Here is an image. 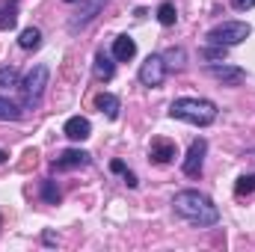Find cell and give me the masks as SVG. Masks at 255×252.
<instances>
[{
  "instance_id": "obj_1",
  "label": "cell",
  "mask_w": 255,
  "mask_h": 252,
  "mask_svg": "<svg viewBox=\"0 0 255 252\" xmlns=\"http://www.w3.org/2000/svg\"><path fill=\"white\" fill-rule=\"evenodd\" d=\"M172 208L181 220H187L190 226H199V229H208V226H217L220 223V208L199 190H181L175 193L172 199Z\"/></svg>"
},
{
  "instance_id": "obj_2",
  "label": "cell",
  "mask_w": 255,
  "mask_h": 252,
  "mask_svg": "<svg viewBox=\"0 0 255 252\" xmlns=\"http://www.w3.org/2000/svg\"><path fill=\"white\" fill-rule=\"evenodd\" d=\"M169 116L181 119V122H190L196 127H208L217 119V104L208 101V98H175L169 104Z\"/></svg>"
},
{
  "instance_id": "obj_3",
  "label": "cell",
  "mask_w": 255,
  "mask_h": 252,
  "mask_svg": "<svg viewBox=\"0 0 255 252\" xmlns=\"http://www.w3.org/2000/svg\"><path fill=\"white\" fill-rule=\"evenodd\" d=\"M48 80H51L48 65H33V68L27 71V77L18 83V89H21V107H24V110H33V107L42 104V95H45V89H48Z\"/></svg>"
},
{
  "instance_id": "obj_4",
  "label": "cell",
  "mask_w": 255,
  "mask_h": 252,
  "mask_svg": "<svg viewBox=\"0 0 255 252\" xmlns=\"http://www.w3.org/2000/svg\"><path fill=\"white\" fill-rule=\"evenodd\" d=\"M250 33H253V27L247 24V21H223V24H217L214 30H208V45H220V48H235V45H241V42H247L250 39Z\"/></svg>"
},
{
  "instance_id": "obj_5",
  "label": "cell",
  "mask_w": 255,
  "mask_h": 252,
  "mask_svg": "<svg viewBox=\"0 0 255 252\" xmlns=\"http://www.w3.org/2000/svg\"><path fill=\"white\" fill-rule=\"evenodd\" d=\"M163 80H166V63H163V57L160 54H148L145 63L139 65V83L148 86V89H157V86H163Z\"/></svg>"
},
{
  "instance_id": "obj_6",
  "label": "cell",
  "mask_w": 255,
  "mask_h": 252,
  "mask_svg": "<svg viewBox=\"0 0 255 252\" xmlns=\"http://www.w3.org/2000/svg\"><path fill=\"white\" fill-rule=\"evenodd\" d=\"M205 154H208V139L205 136H196L187 148V157H184V175L187 178H199L202 175V163H205Z\"/></svg>"
},
{
  "instance_id": "obj_7",
  "label": "cell",
  "mask_w": 255,
  "mask_h": 252,
  "mask_svg": "<svg viewBox=\"0 0 255 252\" xmlns=\"http://www.w3.org/2000/svg\"><path fill=\"white\" fill-rule=\"evenodd\" d=\"M77 3H80V6H77V12H74V15H71V21H68V30H71V33L83 30V27H86V24H89V21L104 9V3H107V0H77Z\"/></svg>"
},
{
  "instance_id": "obj_8",
  "label": "cell",
  "mask_w": 255,
  "mask_h": 252,
  "mask_svg": "<svg viewBox=\"0 0 255 252\" xmlns=\"http://www.w3.org/2000/svg\"><path fill=\"white\" fill-rule=\"evenodd\" d=\"M205 71H208L214 80H220L223 86H238V83H244V80H247V71H244V68L229 65L226 60H223V65H220V63H211Z\"/></svg>"
},
{
  "instance_id": "obj_9",
  "label": "cell",
  "mask_w": 255,
  "mask_h": 252,
  "mask_svg": "<svg viewBox=\"0 0 255 252\" xmlns=\"http://www.w3.org/2000/svg\"><path fill=\"white\" fill-rule=\"evenodd\" d=\"M80 166H89V151H83V148H65L63 154L54 160V169H57V172L80 169Z\"/></svg>"
},
{
  "instance_id": "obj_10",
  "label": "cell",
  "mask_w": 255,
  "mask_h": 252,
  "mask_svg": "<svg viewBox=\"0 0 255 252\" xmlns=\"http://www.w3.org/2000/svg\"><path fill=\"white\" fill-rule=\"evenodd\" d=\"M175 154H178V148H175V142L166 139V136H154L151 145H148V157H151L154 163H169V160H175Z\"/></svg>"
},
{
  "instance_id": "obj_11",
  "label": "cell",
  "mask_w": 255,
  "mask_h": 252,
  "mask_svg": "<svg viewBox=\"0 0 255 252\" xmlns=\"http://www.w3.org/2000/svg\"><path fill=\"white\" fill-rule=\"evenodd\" d=\"M63 133L68 139H74V142H83V139L92 136V125H89V119H83V116H71L63 125Z\"/></svg>"
},
{
  "instance_id": "obj_12",
  "label": "cell",
  "mask_w": 255,
  "mask_h": 252,
  "mask_svg": "<svg viewBox=\"0 0 255 252\" xmlns=\"http://www.w3.org/2000/svg\"><path fill=\"white\" fill-rule=\"evenodd\" d=\"M92 74H95V80H113V74H116L113 54L98 51V54H95V63H92Z\"/></svg>"
},
{
  "instance_id": "obj_13",
  "label": "cell",
  "mask_w": 255,
  "mask_h": 252,
  "mask_svg": "<svg viewBox=\"0 0 255 252\" xmlns=\"http://www.w3.org/2000/svg\"><path fill=\"white\" fill-rule=\"evenodd\" d=\"M136 57V42L130 39V36H116L113 39V60L116 63H128V60H133Z\"/></svg>"
},
{
  "instance_id": "obj_14",
  "label": "cell",
  "mask_w": 255,
  "mask_h": 252,
  "mask_svg": "<svg viewBox=\"0 0 255 252\" xmlns=\"http://www.w3.org/2000/svg\"><path fill=\"white\" fill-rule=\"evenodd\" d=\"M95 107H98L110 122H116V119H119V110H122V101H119L113 92H101V95H95Z\"/></svg>"
},
{
  "instance_id": "obj_15",
  "label": "cell",
  "mask_w": 255,
  "mask_h": 252,
  "mask_svg": "<svg viewBox=\"0 0 255 252\" xmlns=\"http://www.w3.org/2000/svg\"><path fill=\"white\" fill-rule=\"evenodd\" d=\"M15 21H18V3L15 0H6L0 6V30H12Z\"/></svg>"
},
{
  "instance_id": "obj_16",
  "label": "cell",
  "mask_w": 255,
  "mask_h": 252,
  "mask_svg": "<svg viewBox=\"0 0 255 252\" xmlns=\"http://www.w3.org/2000/svg\"><path fill=\"white\" fill-rule=\"evenodd\" d=\"M18 45H21L24 51H36V48L42 45V33H39L36 27H27V30H21V36H18Z\"/></svg>"
},
{
  "instance_id": "obj_17",
  "label": "cell",
  "mask_w": 255,
  "mask_h": 252,
  "mask_svg": "<svg viewBox=\"0 0 255 252\" xmlns=\"http://www.w3.org/2000/svg\"><path fill=\"white\" fill-rule=\"evenodd\" d=\"M18 119H21V104L0 95V122H18Z\"/></svg>"
},
{
  "instance_id": "obj_18",
  "label": "cell",
  "mask_w": 255,
  "mask_h": 252,
  "mask_svg": "<svg viewBox=\"0 0 255 252\" xmlns=\"http://www.w3.org/2000/svg\"><path fill=\"white\" fill-rule=\"evenodd\" d=\"M157 21L163 24V27H172L175 21H178V9H175V3H160V9H157Z\"/></svg>"
},
{
  "instance_id": "obj_19",
  "label": "cell",
  "mask_w": 255,
  "mask_h": 252,
  "mask_svg": "<svg viewBox=\"0 0 255 252\" xmlns=\"http://www.w3.org/2000/svg\"><path fill=\"white\" fill-rule=\"evenodd\" d=\"M184 60H187V54H184V48H169L166 54H163V63H166V71L169 68H184Z\"/></svg>"
},
{
  "instance_id": "obj_20",
  "label": "cell",
  "mask_w": 255,
  "mask_h": 252,
  "mask_svg": "<svg viewBox=\"0 0 255 252\" xmlns=\"http://www.w3.org/2000/svg\"><path fill=\"white\" fill-rule=\"evenodd\" d=\"M18 83H21L18 68H15V65H3V68H0V89H12V86H18Z\"/></svg>"
},
{
  "instance_id": "obj_21",
  "label": "cell",
  "mask_w": 255,
  "mask_h": 252,
  "mask_svg": "<svg viewBox=\"0 0 255 252\" xmlns=\"http://www.w3.org/2000/svg\"><path fill=\"white\" fill-rule=\"evenodd\" d=\"M42 199L48 202V205H60L63 202V193H60V187L48 178V181H42Z\"/></svg>"
},
{
  "instance_id": "obj_22",
  "label": "cell",
  "mask_w": 255,
  "mask_h": 252,
  "mask_svg": "<svg viewBox=\"0 0 255 252\" xmlns=\"http://www.w3.org/2000/svg\"><path fill=\"white\" fill-rule=\"evenodd\" d=\"M255 193V175H241L235 184V196H253Z\"/></svg>"
},
{
  "instance_id": "obj_23",
  "label": "cell",
  "mask_w": 255,
  "mask_h": 252,
  "mask_svg": "<svg viewBox=\"0 0 255 252\" xmlns=\"http://www.w3.org/2000/svg\"><path fill=\"white\" fill-rule=\"evenodd\" d=\"M232 6L238 9V12H247V9H253L255 0H232Z\"/></svg>"
},
{
  "instance_id": "obj_24",
  "label": "cell",
  "mask_w": 255,
  "mask_h": 252,
  "mask_svg": "<svg viewBox=\"0 0 255 252\" xmlns=\"http://www.w3.org/2000/svg\"><path fill=\"white\" fill-rule=\"evenodd\" d=\"M122 178H125V184H128V187H136V184H139V181H136V175H133V172H128V169L122 172Z\"/></svg>"
},
{
  "instance_id": "obj_25",
  "label": "cell",
  "mask_w": 255,
  "mask_h": 252,
  "mask_svg": "<svg viewBox=\"0 0 255 252\" xmlns=\"http://www.w3.org/2000/svg\"><path fill=\"white\" fill-rule=\"evenodd\" d=\"M110 169H113V172H119V175H122V172H125V163H122V160H113V163H110Z\"/></svg>"
},
{
  "instance_id": "obj_26",
  "label": "cell",
  "mask_w": 255,
  "mask_h": 252,
  "mask_svg": "<svg viewBox=\"0 0 255 252\" xmlns=\"http://www.w3.org/2000/svg\"><path fill=\"white\" fill-rule=\"evenodd\" d=\"M45 244H48V247H54V244H57V238H54V232H45Z\"/></svg>"
},
{
  "instance_id": "obj_27",
  "label": "cell",
  "mask_w": 255,
  "mask_h": 252,
  "mask_svg": "<svg viewBox=\"0 0 255 252\" xmlns=\"http://www.w3.org/2000/svg\"><path fill=\"white\" fill-rule=\"evenodd\" d=\"M6 160H9V154H6V151L0 148V163H6Z\"/></svg>"
},
{
  "instance_id": "obj_28",
  "label": "cell",
  "mask_w": 255,
  "mask_h": 252,
  "mask_svg": "<svg viewBox=\"0 0 255 252\" xmlns=\"http://www.w3.org/2000/svg\"><path fill=\"white\" fill-rule=\"evenodd\" d=\"M65 3H77V0H65Z\"/></svg>"
}]
</instances>
